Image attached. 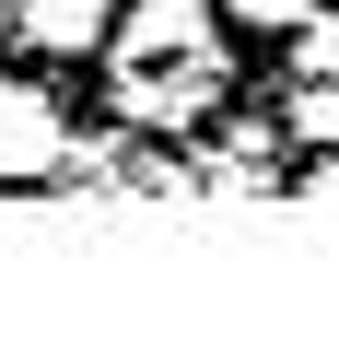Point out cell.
Instances as JSON below:
<instances>
[{
  "mask_svg": "<svg viewBox=\"0 0 339 351\" xmlns=\"http://www.w3.org/2000/svg\"><path fill=\"white\" fill-rule=\"evenodd\" d=\"M223 24L199 0H140L129 24H105V94L129 129H188L223 106Z\"/></svg>",
  "mask_w": 339,
  "mask_h": 351,
  "instance_id": "6da1fadb",
  "label": "cell"
},
{
  "mask_svg": "<svg viewBox=\"0 0 339 351\" xmlns=\"http://www.w3.org/2000/svg\"><path fill=\"white\" fill-rule=\"evenodd\" d=\"M71 141H59V106L36 82H0V188H36V176H59Z\"/></svg>",
  "mask_w": 339,
  "mask_h": 351,
  "instance_id": "7a4b0ae2",
  "label": "cell"
},
{
  "mask_svg": "<svg viewBox=\"0 0 339 351\" xmlns=\"http://www.w3.org/2000/svg\"><path fill=\"white\" fill-rule=\"evenodd\" d=\"M12 12H24V36L59 47V59H71V47H105V0H12Z\"/></svg>",
  "mask_w": 339,
  "mask_h": 351,
  "instance_id": "3957f363",
  "label": "cell"
},
{
  "mask_svg": "<svg viewBox=\"0 0 339 351\" xmlns=\"http://www.w3.org/2000/svg\"><path fill=\"white\" fill-rule=\"evenodd\" d=\"M292 71L304 82H339V12H304L292 24Z\"/></svg>",
  "mask_w": 339,
  "mask_h": 351,
  "instance_id": "277c9868",
  "label": "cell"
},
{
  "mask_svg": "<svg viewBox=\"0 0 339 351\" xmlns=\"http://www.w3.org/2000/svg\"><path fill=\"white\" fill-rule=\"evenodd\" d=\"M292 129H304V141H339V82H304V94H292Z\"/></svg>",
  "mask_w": 339,
  "mask_h": 351,
  "instance_id": "5b68a950",
  "label": "cell"
},
{
  "mask_svg": "<svg viewBox=\"0 0 339 351\" xmlns=\"http://www.w3.org/2000/svg\"><path fill=\"white\" fill-rule=\"evenodd\" d=\"M223 12H234V24H258V36H292L316 0H223Z\"/></svg>",
  "mask_w": 339,
  "mask_h": 351,
  "instance_id": "8992f818",
  "label": "cell"
},
{
  "mask_svg": "<svg viewBox=\"0 0 339 351\" xmlns=\"http://www.w3.org/2000/svg\"><path fill=\"white\" fill-rule=\"evenodd\" d=\"M304 199H316V211H339V164H316V176H304Z\"/></svg>",
  "mask_w": 339,
  "mask_h": 351,
  "instance_id": "52a82bcc",
  "label": "cell"
}]
</instances>
